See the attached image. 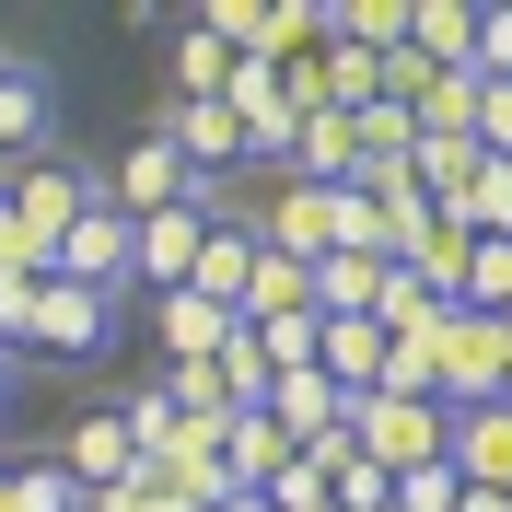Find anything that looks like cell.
I'll list each match as a JSON object with an SVG mask.
<instances>
[{
  "mask_svg": "<svg viewBox=\"0 0 512 512\" xmlns=\"http://www.w3.org/2000/svg\"><path fill=\"white\" fill-rule=\"evenodd\" d=\"M0 198L24 210V233L47 256L70 245V222H94L105 210V163H82V152H47V163H24V175H0Z\"/></svg>",
  "mask_w": 512,
  "mask_h": 512,
  "instance_id": "2",
  "label": "cell"
},
{
  "mask_svg": "<svg viewBox=\"0 0 512 512\" xmlns=\"http://www.w3.org/2000/svg\"><path fill=\"white\" fill-rule=\"evenodd\" d=\"M454 315L512 326V245H478V256H466V291H454Z\"/></svg>",
  "mask_w": 512,
  "mask_h": 512,
  "instance_id": "23",
  "label": "cell"
},
{
  "mask_svg": "<svg viewBox=\"0 0 512 512\" xmlns=\"http://www.w3.org/2000/svg\"><path fill=\"white\" fill-rule=\"evenodd\" d=\"M454 512H512V489H466V501H454Z\"/></svg>",
  "mask_w": 512,
  "mask_h": 512,
  "instance_id": "31",
  "label": "cell"
},
{
  "mask_svg": "<svg viewBox=\"0 0 512 512\" xmlns=\"http://www.w3.org/2000/svg\"><path fill=\"white\" fill-rule=\"evenodd\" d=\"M268 419H280L291 443H326V431H350V396H338L326 373H280L268 384Z\"/></svg>",
  "mask_w": 512,
  "mask_h": 512,
  "instance_id": "15",
  "label": "cell"
},
{
  "mask_svg": "<svg viewBox=\"0 0 512 512\" xmlns=\"http://www.w3.org/2000/svg\"><path fill=\"white\" fill-rule=\"evenodd\" d=\"M291 187H350L361 175V117H338V105H303V128H291Z\"/></svg>",
  "mask_w": 512,
  "mask_h": 512,
  "instance_id": "9",
  "label": "cell"
},
{
  "mask_svg": "<svg viewBox=\"0 0 512 512\" xmlns=\"http://www.w3.org/2000/svg\"><path fill=\"white\" fill-rule=\"evenodd\" d=\"M24 361H47V373H94V361H117V303L82 280H47L35 291V326H24Z\"/></svg>",
  "mask_w": 512,
  "mask_h": 512,
  "instance_id": "1",
  "label": "cell"
},
{
  "mask_svg": "<svg viewBox=\"0 0 512 512\" xmlns=\"http://www.w3.org/2000/svg\"><path fill=\"white\" fill-rule=\"evenodd\" d=\"M384 280H396L384 256H326L315 268V315H384Z\"/></svg>",
  "mask_w": 512,
  "mask_h": 512,
  "instance_id": "19",
  "label": "cell"
},
{
  "mask_svg": "<svg viewBox=\"0 0 512 512\" xmlns=\"http://www.w3.org/2000/svg\"><path fill=\"white\" fill-rule=\"evenodd\" d=\"M152 326H163V361H222V338H233V315L210 303V291H163Z\"/></svg>",
  "mask_w": 512,
  "mask_h": 512,
  "instance_id": "14",
  "label": "cell"
},
{
  "mask_svg": "<svg viewBox=\"0 0 512 512\" xmlns=\"http://www.w3.org/2000/svg\"><path fill=\"white\" fill-rule=\"evenodd\" d=\"M163 408H175V419H198V431H222V419H233L222 361H163Z\"/></svg>",
  "mask_w": 512,
  "mask_h": 512,
  "instance_id": "21",
  "label": "cell"
},
{
  "mask_svg": "<svg viewBox=\"0 0 512 512\" xmlns=\"http://www.w3.org/2000/svg\"><path fill=\"white\" fill-rule=\"evenodd\" d=\"M128 245H140V233H128L117 210H94V222H70V245L47 256V280H82V291L117 303V291H128Z\"/></svg>",
  "mask_w": 512,
  "mask_h": 512,
  "instance_id": "10",
  "label": "cell"
},
{
  "mask_svg": "<svg viewBox=\"0 0 512 512\" xmlns=\"http://www.w3.org/2000/svg\"><path fill=\"white\" fill-rule=\"evenodd\" d=\"M384 350H396V338H384L373 315H326V338H315V373H326V384H338V396L361 408V396H384Z\"/></svg>",
  "mask_w": 512,
  "mask_h": 512,
  "instance_id": "11",
  "label": "cell"
},
{
  "mask_svg": "<svg viewBox=\"0 0 512 512\" xmlns=\"http://www.w3.org/2000/svg\"><path fill=\"white\" fill-rule=\"evenodd\" d=\"M59 152V70L47 59H12L0 70V175H24V163Z\"/></svg>",
  "mask_w": 512,
  "mask_h": 512,
  "instance_id": "6",
  "label": "cell"
},
{
  "mask_svg": "<svg viewBox=\"0 0 512 512\" xmlns=\"http://www.w3.org/2000/svg\"><path fill=\"white\" fill-rule=\"evenodd\" d=\"M59 466H70L82 489H94V501H105L117 478H140V431H128V408H117V396L70 419V454H59Z\"/></svg>",
  "mask_w": 512,
  "mask_h": 512,
  "instance_id": "8",
  "label": "cell"
},
{
  "mask_svg": "<svg viewBox=\"0 0 512 512\" xmlns=\"http://www.w3.org/2000/svg\"><path fill=\"white\" fill-rule=\"evenodd\" d=\"M0 512H12V489H0Z\"/></svg>",
  "mask_w": 512,
  "mask_h": 512,
  "instance_id": "36",
  "label": "cell"
},
{
  "mask_svg": "<svg viewBox=\"0 0 512 512\" xmlns=\"http://www.w3.org/2000/svg\"><path fill=\"white\" fill-rule=\"evenodd\" d=\"M408 47L431 70H478V0H419V12H408Z\"/></svg>",
  "mask_w": 512,
  "mask_h": 512,
  "instance_id": "17",
  "label": "cell"
},
{
  "mask_svg": "<svg viewBox=\"0 0 512 512\" xmlns=\"http://www.w3.org/2000/svg\"><path fill=\"white\" fill-rule=\"evenodd\" d=\"M12 384H24V361H12V350H0V419H12Z\"/></svg>",
  "mask_w": 512,
  "mask_h": 512,
  "instance_id": "32",
  "label": "cell"
},
{
  "mask_svg": "<svg viewBox=\"0 0 512 512\" xmlns=\"http://www.w3.org/2000/svg\"><path fill=\"white\" fill-rule=\"evenodd\" d=\"M478 94H489V70H431L419 128H431V140H478Z\"/></svg>",
  "mask_w": 512,
  "mask_h": 512,
  "instance_id": "20",
  "label": "cell"
},
{
  "mask_svg": "<svg viewBox=\"0 0 512 512\" xmlns=\"http://www.w3.org/2000/svg\"><path fill=\"white\" fill-rule=\"evenodd\" d=\"M454 222L478 233V245H512V163H478V187L454 198Z\"/></svg>",
  "mask_w": 512,
  "mask_h": 512,
  "instance_id": "24",
  "label": "cell"
},
{
  "mask_svg": "<svg viewBox=\"0 0 512 512\" xmlns=\"http://www.w3.org/2000/svg\"><path fill=\"white\" fill-rule=\"evenodd\" d=\"M210 512H268V489H233V501H210Z\"/></svg>",
  "mask_w": 512,
  "mask_h": 512,
  "instance_id": "33",
  "label": "cell"
},
{
  "mask_svg": "<svg viewBox=\"0 0 512 512\" xmlns=\"http://www.w3.org/2000/svg\"><path fill=\"white\" fill-rule=\"evenodd\" d=\"M291 454H303V443H291L268 408H233V419H222V466H233V489H268Z\"/></svg>",
  "mask_w": 512,
  "mask_h": 512,
  "instance_id": "13",
  "label": "cell"
},
{
  "mask_svg": "<svg viewBox=\"0 0 512 512\" xmlns=\"http://www.w3.org/2000/svg\"><path fill=\"white\" fill-rule=\"evenodd\" d=\"M245 338L268 350V373H315V338H326V315H245Z\"/></svg>",
  "mask_w": 512,
  "mask_h": 512,
  "instance_id": "22",
  "label": "cell"
},
{
  "mask_svg": "<svg viewBox=\"0 0 512 512\" xmlns=\"http://www.w3.org/2000/svg\"><path fill=\"white\" fill-rule=\"evenodd\" d=\"M454 478L466 489H512V408H466L454 419Z\"/></svg>",
  "mask_w": 512,
  "mask_h": 512,
  "instance_id": "16",
  "label": "cell"
},
{
  "mask_svg": "<svg viewBox=\"0 0 512 512\" xmlns=\"http://www.w3.org/2000/svg\"><path fill=\"white\" fill-rule=\"evenodd\" d=\"M501 373H512V326L454 315L443 326V408L454 419H466V408H501Z\"/></svg>",
  "mask_w": 512,
  "mask_h": 512,
  "instance_id": "7",
  "label": "cell"
},
{
  "mask_svg": "<svg viewBox=\"0 0 512 512\" xmlns=\"http://www.w3.org/2000/svg\"><path fill=\"white\" fill-rule=\"evenodd\" d=\"M338 512H396V478H384L373 454H350V466H338Z\"/></svg>",
  "mask_w": 512,
  "mask_h": 512,
  "instance_id": "25",
  "label": "cell"
},
{
  "mask_svg": "<svg viewBox=\"0 0 512 512\" xmlns=\"http://www.w3.org/2000/svg\"><path fill=\"white\" fill-rule=\"evenodd\" d=\"M12 59H24V47H0V70H12Z\"/></svg>",
  "mask_w": 512,
  "mask_h": 512,
  "instance_id": "34",
  "label": "cell"
},
{
  "mask_svg": "<svg viewBox=\"0 0 512 512\" xmlns=\"http://www.w3.org/2000/svg\"><path fill=\"white\" fill-rule=\"evenodd\" d=\"M187 198H222V187H198L187 152H175L163 128H140V140L105 163V210H117V222H163V210H187Z\"/></svg>",
  "mask_w": 512,
  "mask_h": 512,
  "instance_id": "4",
  "label": "cell"
},
{
  "mask_svg": "<svg viewBox=\"0 0 512 512\" xmlns=\"http://www.w3.org/2000/svg\"><path fill=\"white\" fill-rule=\"evenodd\" d=\"M0 489H12V512H94V489L59 454H0Z\"/></svg>",
  "mask_w": 512,
  "mask_h": 512,
  "instance_id": "18",
  "label": "cell"
},
{
  "mask_svg": "<svg viewBox=\"0 0 512 512\" xmlns=\"http://www.w3.org/2000/svg\"><path fill=\"white\" fill-rule=\"evenodd\" d=\"M256 256H268V233L222 210V222H210V245H198V280H187V291H210L222 315H245V291H256Z\"/></svg>",
  "mask_w": 512,
  "mask_h": 512,
  "instance_id": "12",
  "label": "cell"
},
{
  "mask_svg": "<svg viewBox=\"0 0 512 512\" xmlns=\"http://www.w3.org/2000/svg\"><path fill=\"white\" fill-rule=\"evenodd\" d=\"M94 512H187V501H175V489H163V466H140V478H117V489H105Z\"/></svg>",
  "mask_w": 512,
  "mask_h": 512,
  "instance_id": "28",
  "label": "cell"
},
{
  "mask_svg": "<svg viewBox=\"0 0 512 512\" xmlns=\"http://www.w3.org/2000/svg\"><path fill=\"white\" fill-rule=\"evenodd\" d=\"M478 152L512 163V82H489V94H478Z\"/></svg>",
  "mask_w": 512,
  "mask_h": 512,
  "instance_id": "29",
  "label": "cell"
},
{
  "mask_svg": "<svg viewBox=\"0 0 512 512\" xmlns=\"http://www.w3.org/2000/svg\"><path fill=\"white\" fill-rule=\"evenodd\" d=\"M35 291L47 280H24V268H0V350L24 361V326H35Z\"/></svg>",
  "mask_w": 512,
  "mask_h": 512,
  "instance_id": "26",
  "label": "cell"
},
{
  "mask_svg": "<svg viewBox=\"0 0 512 512\" xmlns=\"http://www.w3.org/2000/svg\"><path fill=\"white\" fill-rule=\"evenodd\" d=\"M210 222H222V198H187V210H163V222H128L140 245H128V291H187L198 280V245H210Z\"/></svg>",
  "mask_w": 512,
  "mask_h": 512,
  "instance_id": "5",
  "label": "cell"
},
{
  "mask_svg": "<svg viewBox=\"0 0 512 512\" xmlns=\"http://www.w3.org/2000/svg\"><path fill=\"white\" fill-rule=\"evenodd\" d=\"M478 70L512 82V0H478Z\"/></svg>",
  "mask_w": 512,
  "mask_h": 512,
  "instance_id": "27",
  "label": "cell"
},
{
  "mask_svg": "<svg viewBox=\"0 0 512 512\" xmlns=\"http://www.w3.org/2000/svg\"><path fill=\"white\" fill-rule=\"evenodd\" d=\"M0 268H24V280H47V245L24 233V210H12V198H0Z\"/></svg>",
  "mask_w": 512,
  "mask_h": 512,
  "instance_id": "30",
  "label": "cell"
},
{
  "mask_svg": "<svg viewBox=\"0 0 512 512\" xmlns=\"http://www.w3.org/2000/svg\"><path fill=\"white\" fill-rule=\"evenodd\" d=\"M350 443L373 454L384 478H419V466H443V454H454V408H419V396H361V408H350Z\"/></svg>",
  "mask_w": 512,
  "mask_h": 512,
  "instance_id": "3",
  "label": "cell"
},
{
  "mask_svg": "<svg viewBox=\"0 0 512 512\" xmlns=\"http://www.w3.org/2000/svg\"><path fill=\"white\" fill-rule=\"evenodd\" d=\"M501 408H512V373H501Z\"/></svg>",
  "mask_w": 512,
  "mask_h": 512,
  "instance_id": "35",
  "label": "cell"
}]
</instances>
